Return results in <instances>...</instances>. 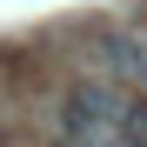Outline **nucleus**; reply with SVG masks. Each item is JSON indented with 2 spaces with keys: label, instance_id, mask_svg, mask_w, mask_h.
<instances>
[{
  "label": "nucleus",
  "instance_id": "2",
  "mask_svg": "<svg viewBox=\"0 0 147 147\" xmlns=\"http://www.w3.org/2000/svg\"><path fill=\"white\" fill-rule=\"evenodd\" d=\"M120 147H147V94L120 100Z\"/></svg>",
  "mask_w": 147,
  "mask_h": 147
},
{
  "label": "nucleus",
  "instance_id": "1",
  "mask_svg": "<svg viewBox=\"0 0 147 147\" xmlns=\"http://www.w3.org/2000/svg\"><path fill=\"white\" fill-rule=\"evenodd\" d=\"M60 127H67L74 147H107V134H120V100L107 87H67Z\"/></svg>",
  "mask_w": 147,
  "mask_h": 147
}]
</instances>
